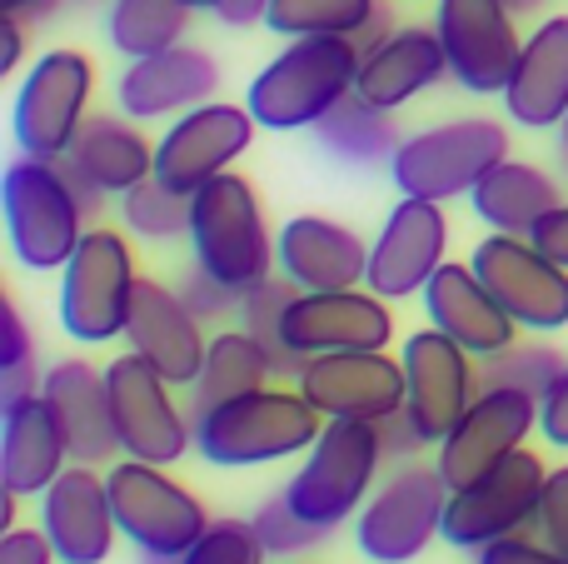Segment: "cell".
Instances as JSON below:
<instances>
[{
  "instance_id": "cell-43",
  "label": "cell",
  "mask_w": 568,
  "mask_h": 564,
  "mask_svg": "<svg viewBox=\"0 0 568 564\" xmlns=\"http://www.w3.org/2000/svg\"><path fill=\"white\" fill-rule=\"evenodd\" d=\"M479 564H568V555H559L554 545H534V540L524 535H509V540H494V545H484Z\"/></svg>"
},
{
  "instance_id": "cell-41",
  "label": "cell",
  "mask_w": 568,
  "mask_h": 564,
  "mask_svg": "<svg viewBox=\"0 0 568 564\" xmlns=\"http://www.w3.org/2000/svg\"><path fill=\"white\" fill-rule=\"evenodd\" d=\"M180 295H185V305L195 310L200 320H220V315H230V310L240 305V290H230L225 280H215L205 265H195V270H185L180 275Z\"/></svg>"
},
{
  "instance_id": "cell-24",
  "label": "cell",
  "mask_w": 568,
  "mask_h": 564,
  "mask_svg": "<svg viewBox=\"0 0 568 564\" xmlns=\"http://www.w3.org/2000/svg\"><path fill=\"white\" fill-rule=\"evenodd\" d=\"M220 90V66L210 50L200 46H170L160 56L130 60L115 80V105L130 120H160V115H185V110L205 105Z\"/></svg>"
},
{
  "instance_id": "cell-44",
  "label": "cell",
  "mask_w": 568,
  "mask_h": 564,
  "mask_svg": "<svg viewBox=\"0 0 568 564\" xmlns=\"http://www.w3.org/2000/svg\"><path fill=\"white\" fill-rule=\"evenodd\" d=\"M379 425V445H384V460H414L429 440H424V430L414 425V415L409 410H394V415H384V420H374Z\"/></svg>"
},
{
  "instance_id": "cell-46",
  "label": "cell",
  "mask_w": 568,
  "mask_h": 564,
  "mask_svg": "<svg viewBox=\"0 0 568 564\" xmlns=\"http://www.w3.org/2000/svg\"><path fill=\"white\" fill-rule=\"evenodd\" d=\"M534 245L544 250V255H554L559 265H568V200H559V205L549 210V215L534 225Z\"/></svg>"
},
{
  "instance_id": "cell-33",
  "label": "cell",
  "mask_w": 568,
  "mask_h": 564,
  "mask_svg": "<svg viewBox=\"0 0 568 564\" xmlns=\"http://www.w3.org/2000/svg\"><path fill=\"white\" fill-rule=\"evenodd\" d=\"M314 145L324 150L329 160L339 165H389L394 150L404 145L399 125H394V110L384 105H369L364 95H344L329 115L314 125Z\"/></svg>"
},
{
  "instance_id": "cell-23",
  "label": "cell",
  "mask_w": 568,
  "mask_h": 564,
  "mask_svg": "<svg viewBox=\"0 0 568 564\" xmlns=\"http://www.w3.org/2000/svg\"><path fill=\"white\" fill-rule=\"evenodd\" d=\"M424 315H429L434 330L459 340L474 360H489L519 340V320L499 305V295L479 280V270L454 265V260H444L434 270V280L424 285Z\"/></svg>"
},
{
  "instance_id": "cell-50",
  "label": "cell",
  "mask_w": 568,
  "mask_h": 564,
  "mask_svg": "<svg viewBox=\"0 0 568 564\" xmlns=\"http://www.w3.org/2000/svg\"><path fill=\"white\" fill-rule=\"evenodd\" d=\"M265 10H270V0H215V16L225 20L230 30L265 26Z\"/></svg>"
},
{
  "instance_id": "cell-36",
  "label": "cell",
  "mask_w": 568,
  "mask_h": 564,
  "mask_svg": "<svg viewBox=\"0 0 568 564\" xmlns=\"http://www.w3.org/2000/svg\"><path fill=\"white\" fill-rule=\"evenodd\" d=\"M384 0H270L265 26L284 40L304 36H349L359 40L379 20Z\"/></svg>"
},
{
  "instance_id": "cell-28",
  "label": "cell",
  "mask_w": 568,
  "mask_h": 564,
  "mask_svg": "<svg viewBox=\"0 0 568 564\" xmlns=\"http://www.w3.org/2000/svg\"><path fill=\"white\" fill-rule=\"evenodd\" d=\"M65 430L45 395L0 405V480L10 495H45L65 475Z\"/></svg>"
},
{
  "instance_id": "cell-22",
  "label": "cell",
  "mask_w": 568,
  "mask_h": 564,
  "mask_svg": "<svg viewBox=\"0 0 568 564\" xmlns=\"http://www.w3.org/2000/svg\"><path fill=\"white\" fill-rule=\"evenodd\" d=\"M125 340L170 385H195L200 370H205V355H210V340L200 335V315L185 305V295L160 285V280H145V275H140L135 300H130Z\"/></svg>"
},
{
  "instance_id": "cell-29",
  "label": "cell",
  "mask_w": 568,
  "mask_h": 564,
  "mask_svg": "<svg viewBox=\"0 0 568 564\" xmlns=\"http://www.w3.org/2000/svg\"><path fill=\"white\" fill-rule=\"evenodd\" d=\"M504 110L524 130H559L568 115V16H549L519 50L509 85H504Z\"/></svg>"
},
{
  "instance_id": "cell-12",
  "label": "cell",
  "mask_w": 568,
  "mask_h": 564,
  "mask_svg": "<svg viewBox=\"0 0 568 564\" xmlns=\"http://www.w3.org/2000/svg\"><path fill=\"white\" fill-rule=\"evenodd\" d=\"M90 90H95V66L80 50H45V56L30 66V75L16 90V140L20 155L36 160H60L70 155L80 125H85V105Z\"/></svg>"
},
{
  "instance_id": "cell-3",
  "label": "cell",
  "mask_w": 568,
  "mask_h": 564,
  "mask_svg": "<svg viewBox=\"0 0 568 564\" xmlns=\"http://www.w3.org/2000/svg\"><path fill=\"white\" fill-rule=\"evenodd\" d=\"M0 210H6V235L16 260L40 275L65 270V260L85 240V210H80L60 160H10L6 180H0Z\"/></svg>"
},
{
  "instance_id": "cell-10",
  "label": "cell",
  "mask_w": 568,
  "mask_h": 564,
  "mask_svg": "<svg viewBox=\"0 0 568 564\" xmlns=\"http://www.w3.org/2000/svg\"><path fill=\"white\" fill-rule=\"evenodd\" d=\"M449 480L439 465H404L384 480L359 510V555L374 564H409L444 535V510H449Z\"/></svg>"
},
{
  "instance_id": "cell-52",
  "label": "cell",
  "mask_w": 568,
  "mask_h": 564,
  "mask_svg": "<svg viewBox=\"0 0 568 564\" xmlns=\"http://www.w3.org/2000/svg\"><path fill=\"white\" fill-rule=\"evenodd\" d=\"M55 10V0H0V16H16V20H40Z\"/></svg>"
},
{
  "instance_id": "cell-11",
  "label": "cell",
  "mask_w": 568,
  "mask_h": 564,
  "mask_svg": "<svg viewBox=\"0 0 568 564\" xmlns=\"http://www.w3.org/2000/svg\"><path fill=\"white\" fill-rule=\"evenodd\" d=\"M110 380V410H115V435L120 455L145 460V465H175L190 445V410L175 400V385L150 365L145 355H120L105 365Z\"/></svg>"
},
{
  "instance_id": "cell-8",
  "label": "cell",
  "mask_w": 568,
  "mask_h": 564,
  "mask_svg": "<svg viewBox=\"0 0 568 564\" xmlns=\"http://www.w3.org/2000/svg\"><path fill=\"white\" fill-rule=\"evenodd\" d=\"M135 285V255L120 230H85V240L60 270V330L75 345H105L125 335Z\"/></svg>"
},
{
  "instance_id": "cell-4",
  "label": "cell",
  "mask_w": 568,
  "mask_h": 564,
  "mask_svg": "<svg viewBox=\"0 0 568 564\" xmlns=\"http://www.w3.org/2000/svg\"><path fill=\"white\" fill-rule=\"evenodd\" d=\"M320 410L300 395V390H255L230 405H220L205 425L195 430L200 460L220 470L240 465H275V460L304 455L320 440Z\"/></svg>"
},
{
  "instance_id": "cell-40",
  "label": "cell",
  "mask_w": 568,
  "mask_h": 564,
  "mask_svg": "<svg viewBox=\"0 0 568 564\" xmlns=\"http://www.w3.org/2000/svg\"><path fill=\"white\" fill-rule=\"evenodd\" d=\"M255 530H260V540H265V550H270V555H300V550L320 545V540L329 535V530H324V525H314V520H304L300 510H294L290 490H280V495H270L265 505L255 510Z\"/></svg>"
},
{
  "instance_id": "cell-1",
  "label": "cell",
  "mask_w": 568,
  "mask_h": 564,
  "mask_svg": "<svg viewBox=\"0 0 568 564\" xmlns=\"http://www.w3.org/2000/svg\"><path fill=\"white\" fill-rule=\"evenodd\" d=\"M364 50L349 36H304L290 40L255 80H250V115L265 130H314L344 95H354Z\"/></svg>"
},
{
  "instance_id": "cell-30",
  "label": "cell",
  "mask_w": 568,
  "mask_h": 564,
  "mask_svg": "<svg viewBox=\"0 0 568 564\" xmlns=\"http://www.w3.org/2000/svg\"><path fill=\"white\" fill-rule=\"evenodd\" d=\"M65 160L85 180H95L105 195H125L140 180L155 175V145L140 135L125 110H120V115H90L85 125H80Z\"/></svg>"
},
{
  "instance_id": "cell-26",
  "label": "cell",
  "mask_w": 568,
  "mask_h": 564,
  "mask_svg": "<svg viewBox=\"0 0 568 564\" xmlns=\"http://www.w3.org/2000/svg\"><path fill=\"white\" fill-rule=\"evenodd\" d=\"M275 255L280 275H290L300 290H354L369 280V245L359 240V230L324 215L284 220Z\"/></svg>"
},
{
  "instance_id": "cell-2",
  "label": "cell",
  "mask_w": 568,
  "mask_h": 564,
  "mask_svg": "<svg viewBox=\"0 0 568 564\" xmlns=\"http://www.w3.org/2000/svg\"><path fill=\"white\" fill-rule=\"evenodd\" d=\"M190 250H195V265H205L240 295L275 275V240L245 175L225 170L190 195Z\"/></svg>"
},
{
  "instance_id": "cell-25",
  "label": "cell",
  "mask_w": 568,
  "mask_h": 564,
  "mask_svg": "<svg viewBox=\"0 0 568 564\" xmlns=\"http://www.w3.org/2000/svg\"><path fill=\"white\" fill-rule=\"evenodd\" d=\"M40 395L50 400L65 445L75 465H115L120 435H115V410H110V380L90 360H55L40 380Z\"/></svg>"
},
{
  "instance_id": "cell-37",
  "label": "cell",
  "mask_w": 568,
  "mask_h": 564,
  "mask_svg": "<svg viewBox=\"0 0 568 564\" xmlns=\"http://www.w3.org/2000/svg\"><path fill=\"white\" fill-rule=\"evenodd\" d=\"M564 370H568V360L554 345H519L514 340L509 350L479 360V390H524V395H534L544 405Z\"/></svg>"
},
{
  "instance_id": "cell-16",
  "label": "cell",
  "mask_w": 568,
  "mask_h": 564,
  "mask_svg": "<svg viewBox=\"0 0 568 564\" xmlns=\"http://www.w3.org/2000/svg\"><path fill=\"white\" fill-rule=\"evenodd\" d=\"M404 360V380H409V395H404V410L414 415V425L424 430L429 445H444L454 425L464 420V410L479 395V365L474 355L449 340L444 330H414L399 350Z\"/></svg>"
},
{
  "instance_id": "cell-5",
  "label": "cell",
  "mask_w": 568,
  "mask_h": 564,
  "mask_svg": "<svg viewBox=\"0 0 568 564\" xmlns=\"http://www.w3.org/2000/svg\"><path fill=\"white\" fill-rule=\"evenodd\" d=\"M384 445L374 420H324L320 440L304 450V465L294 470V480L284 490H290L294 510L304 520L334 530L359 505H369Z\"/></svg>"
},
{
  "instance_id": "cell-45",
  "label": "cell",
  "mask_w": 568,
  "mask_h": 564,
  "mask_svg": "<svg viewBox=\"0 0 568 564\" xmlns=\"http://www.w3.org/2000/svg\"><path fill=\"white\" fill-rule=\"evenodd\" d=\"M55 545L45 530H6L0 535V564H55Z\"/></svg>"
},
{
  "instance_id": "cell-34",
  "label": "cell",
  "mask_w": 568,
  "mask_h": 564,
  "mask_svg": "<svg viewBox=\"0 0 568 564\" xmlns=\"http://www.w3.org/2000/svg\"><path fill=\"white\" fill-rule=\"evenodd\" d=\"M190 10V0H110L105 36L125 60H145L185 40Z\"/></svg>"
},
{
  "instance_id": "cell-6",
  "label": "cell",
  "mask_w": 568,
  "mask_h": 564,
  "mask_svg": "<svg viewBox=\"0 0 568 564\" xmlns=\"http://www.w3.org/2000/svg\"><path fill=\"white\" fill-rule=\"evenodd\" d=\"M499 160H509V130L499 120L459 115L419 130V135H404V145L389 160V175L399 195L444 205L454 195H469Z\"/></svg>"
},
{
  "instance_id": "cell-51",
  "label": "cell",
  "mask_w": 568,
  "mask_h": 564,
  "mask_svg": "<svg viewBox=\"0 0 568 564\" xmlns=\"http://www.w3.org/2000/svg\"><path fill=\"white\" fill-rule=\"evenodd\" d=\"M20 50H26V30H20L16 16H0V75L20 66Z\"/></svg>"
},
{
  "instance_id": "cell-17",
  "label": "cell",
  "mask_w": 568,
  "mask_h": 564,
  "mask_svg": "<svg viewBox=\"0 0 568 564\" xmlns=\"http://www.w3.org/2000/svg\"><path fill=\"white\" fill-rule=\"evenodd\" d=\"M294 385L324 420H384L404 410V395H409L404 360L384 355V350L310 355V365Z\"/></svg>"
},
{
  "instance_id": "cell-9",
  "label": "cell",
  "mask_w": 568,
  "mask_h": 564,
  "mask_svg": "<svg viewBox=\"0 0 568 564\" xmlns=\"http://www.w3.org/2000/svg\"><path fill=\"white\" fill-rule=\"evenodd\" d=\"M544 485H549L544 460L529 455V450H514L504 465H494L489 475H479L474 485H459L449 495L444 545L464 550V555H479L494 540L524 535L529 525H539Z\"/></svg>"
},
{
  "instance_id": "cell-14",
  "label": "cell",
  "mask_w": 568,
  "mask_h": 564,
  "mask_svg": "<svg viewBox=\"0 0 568 564\" xmlns=\"http://www.w3.org/2000/svg\"><path fill=\"white\" fill-rule=\"evenodd\" d=\"M519 10L509 0H439V30L449 75L469 95H504L514 66H519Z\"/></svg>"
},
{
  "instance_id": "cell-49",
  "label": "cell",
  "mask_w": 568,
  "mask_h": 564,
  "mask_svg": "<svg viewBox=\"0 0 568 564\" xmlns=\"http://www.w3.org/2000/svg\"><path fill=\"white\" fill-rule=\"evenodd\" d=\"M30 395H40L36 360H26V365H10V370H0V405H16V400H30Z\"/></svg>"
},
{
  "instance_id": "cell-27",
  "label": "cell",
  "mask_w": 568,
  "mask_h": 564,
  "mask_svg": "<svg viewBox=\"0 0 568 564\" xmlns=\"http://www.w3.org/2000/svg\"><path fill=\"white\" fill-rule=\"evenodd\" d=\"M449 75V56L434 26H394L374 50H364L359 75H354V95H364L369 105L399 110L414 95L434 90Z\"/></svg>"
},
{
  "instance_id": "cell-48",
  "label": "cell",
  "mask_w": 568,
  "mask_h": 564,
  "mask_svg": "<svg viewBox=\"0 0 568 564\" xmlns=\"http://www.w3.org/2000/svg\"><path fill=\"white\" fill-rule=\"evenodd\" d=\"M539 430L549 435V445L568 450V370L559 375V385L549 390V400H544V415H539Z\"/></svg>"
},
{
  "instance_id": "cell-13",
  "label": "cell",
  "mask_w": 568,
  "mask_h": 564,
  "mask_svg": "<svg viewBox=\"0 0 568 564\" xmlns=\"http://www.w3.org/2000/svg\"><path fill=\"white\" fill-rule=\"evenodd\" d=\"M474 270L479 280L499 295V305L519 320L524 330H568V265H559L554 255H544L529 235H484L474 245Z\"/></svg>"
},
{
  "instance_id": "cell-42",
  "label": "cell",
  "mask_w": 568,
  "mask_h": 564,
  "mask_svg": "<svg viewBox=\"0 0 568 564\" xmlns=\"http://www.w3.org/2000/svg\"><path fill=\"white\" fill-rule=\"evenodd\" d=\"M539 530H544V545H554L559 555H568V465L549 470L544 505H539Z\"/></svg>"
},
{
  "instance_id": "cell-53",
  "label": "cell",
  "mask_w": 568,
  "mask_h": 564,
  "mask_svg": "<svg viewBox=\"0 0 568 564\" xmlns=\"http://www.w3.org/2000/svg\"><path fill=\"white\" fill-rule=\"evenodd\" d=\"M559 170L568 175V115L559 120Z\"/></svg>"
},
{
  "instance_id": "cell-32",
  "label": "cell",
  "mask_w": 568,
  "mask_h": 564,
  "mask_svg": "<svg viewBox=\"0 0 568 564\" xmlns=\"http://www.w3.org/2000/svg\"><path fill=\"white\" fill-rule=\"evenodd\" d=\"M270 375H275V365H270L265 345H260L245 325L215 335L210 340L205 370H200V380L190 385V405H185L190 410V430H200L220 405H230V400L265 390Z\"/></svg>"
},
{
  "instance_id": "cell-18",
  "label": "cell",
  "mask_w": 568,
  "mask_h": 564,
  "mask_svg": "<svg viewBox=\"0 0 568 564\" xmlns=\"http://www.w3.org/2000/svg\"><path fill=\"white\" fill-rule=\"evenodd\" d=\"M539 415L544 405L524 390H479L464 420L439 445V475L449 480V490L474 485L494 465H504L514 450H524V440L539 430Z\"/></svg>"
},
{
  "instance_id": "cell-21",
  "label": "cell",
  "mask_w": 568,
  "mask_h": 564,
  "mask_svg": "<svg viewBox=\"0 0 568 564\" xmlns=\"http://www.w3.org/2000/svg\"><path fill=\"white\" fill-rule=\"evenodd\" d=\"M40 530L50 535L60 564H105L115 550V500L95 465H70L40 495Z\"/></svg>"
},
{
  "instance_id": "cell-39",
  "label": "cell",
  "mask_w": 568,
  "mask_h": 564,
  "mask_svg": "<svg viewBox=\"0 0 568 564\" xmlns=\"http://www.w3.org/2000/svg\"><path fill=\"white\" fill-rule=\"evenodd\" d=\"M270 550L260 540L255 520H215L200 535L195 550H185L175 564H265Z\"/></svg>"
},
{
  "instance_id": "cell-20",
  "label": "cell",
  "mask_w": 568,
  "mask_h": 564,
  "mask_svg": "<svg viewBox=\"0 0 568 564\" xmlns=\"http://www.w3.org/2000/svg\"><path fill=\"white\" fill-rule=\"evenodd\" d=\"M284 340L300 355H334V350H389L394 315L389 300L374 290H300L284 320Z\"/></svg>"
},
{
  "instance_id": "cell-35",
  "label": "cell",
  "mask_w": 568,
  "mask_h": 564,
  "mask_svg": "<svg viewBox=\"0 0 568 564\" xmlns=\"http://www.w3.org/2000/svg\"><path fill=\"white\" fill-rule=\"evenodd\" d=\"M294 300H300V285H294L290 275H280V280L270 275L265 285H255V290L240 295V325L265 345V355H270V365H275L280 380H300L304 365H310V355L290 350V340H284V320H290Z\"/></svg>"
},
{
  "instance_id": "cell-54",
  "label": "cell",
  "mask_w": 568,
  "mask_h": 564,
  "mask_svg": "<svg viewBox=\"0 0 568 564\" xmlns=\"http://www.w3.org/2000/svg\"><path fill=\"white\" fill-rule=\"evenodd\" d=\"M190 6H195V10H215V0H190Z\"/></svg>"
},
{
  "instance_id": "cell-19",
  "label": "cell",
  "mask_w": 568,
  "mask_h": 564,
  "mask_svg": "<svg viewBox=\"0 0 568 564\" xmlns=\"http://www.w3.org/2000/svg\"><path fill=\"white\" fill-rule=\"evenodd\" d=\"M449 250V215L439 200H414L404 195L389 210L379 240L369 245V280L364 285L384 300H409L424 295V285L434 280V270L444 265Z\"/></svg>"
},
{
  "instance_id": "cell-47",
  "label": "cell",
  "mask_w": 568,
  "mask_h": 564,
  "mask_svg": "<svg viewBox=\"0 0 568 564\" xmlns=\"http://www.w3.org/2000/svg\"><path fill=\"white\" fill-rule=\"evenodd\" d=\"M0 325H6V350H0V370L26 365V360H30V330H26V320H20L16 300H6V305H0Z\"/></svg>"
},
{
  "instance_id": "cell-31",
  "label": "cell",
  "mask_w": 568,
  "mask_h": 564,
  "mask_svg": "<svg viewBox=\"0 0 568 564\" xmlns=\"http://www.w3.org/2000/svg\"><path fill=\"white\" fill-rule=\"evenodd\" d=\"M469 205L489 230L534 235V225L559 205V180H554L549 170L529 165V160H499V165L469 190Z\"/></svg>"
},
{
  "instance_id": "cell-15",
  "label": "cell",
  "mask_w": 568,
  "mask_h": 564,
  "mask_svg": "<svg viewBox=\"0 0 568 564\" xmlns=\"http://www.w3.org/2000/svg\"><path fill=\"white\" fill-rule=\"evenodd\" d=\"M260 120L250 115V105H225V100H205V105L185 110L175 125L160 135L155 145V175L170 190L195 195L200 185H210L215 175H225L240 155L250 150Z\"/></svg>"
},
{
  "instance_id": "cell-7",
  "label": "cell",
  "mask_w": 568,
  "mask_h": 564,
  "mask_svg": "<svg viewBox=\"0 0 568 564\" xmlns=\"http://www.w3.org/2000/svg\"><path fill=\"white\" fill-rule=\"evenodd\" d=\"M110 500H115V525L140 555L175 564L185 550L200 545L215 520L210 510L190 495L180 480L165 475V465H145V460H115L105 470Z\"/></svg>"
},
{
  "instance_id": "cell-38",
  "label": "cell",
  "mask_w": 568,
  "mask_h": 564,
  "mask_svg": "<svg viewBox=\"0 0 568 564\" xmlns=\"http://www.w3.org/2000/svg\"><path fill=\"white\" fill-rule=\"evenodd\" d=\"M120 220H125L130 235L165 245V240L190 235V195L185 190H170L160 175H150L120 195Z\"/></svg>"
}]
</instances>
